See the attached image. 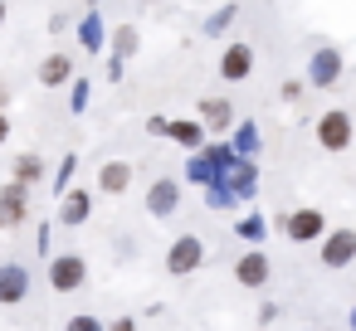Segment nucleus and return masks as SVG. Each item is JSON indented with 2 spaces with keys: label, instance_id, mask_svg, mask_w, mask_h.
Returning a JSON list of instances; mask_svg holds the SVG:
<instances>
[{
  "label": "nucleus",
  "instance_id": "1",
  "mask_svg": "<svg viewBox=\"0 0 356 331\" xmlns=\"http://www.w3.org/2000/svg\"><path fill=\"white\" fill-rule=\"evenodd\" d=\"M200 263H205V244H200V234H181V239L166 248V273H171V278H191Z\"/></svg>",
  "mask_w": 356,
  "mask_h": 331
},
{
  "label": "nucleus",
  "instance_id": "2",
  "mask_svg": "<svg viewBox=\"0 0 356 331\" xmlns=\"http://www.w3.org/2000/svg\"><path fill=\"white\" fill-rule=\"evenodd\" d=\"M351 137H356V127H351V117H346L341 108H332V112L317 117V146H322V151H346Z\"/></svg>",
  "mask_w": 356,
  "mask_h": 331
},
{
  "label": "nucleus",
  "instance_id": "3",
  "mask_svg": "<svg viewBox=\"0 0 356 331\" xmlns=\"http://www.w3.org/2000/svg\"><path fill=\"white\" fill-rule=\"evenodd\" d=\"M283 234L293 244H317V239H327V214L322 210H293V214H283Z\"/></svg>",
  "mask_w": 356,
  "mask_h": 331
},
{
  "label": "nucleus",
  "instance_id": "4",
  "mask_svg": "<svg viewBox=\"0 0 356 331\" xmlns=\"http://www.w3.org/2000/svg\"><path fill=\"white\" fill-rule=\"evenodd\" d=\"M268 278H273V263H268V253H264V248H249V253L234 263V282H239V287H249V292L268 287Z\"/></svg>",
  "mask_w": 356,
  "mask_h": 331
},
{
  "label": "nucleus",
  "instance_id": "5",
  "mask_svg": "<svg viewBox=\"0 0 356 331\" xmlns=\"http://www.w3.org/2000/svg\"><path fill=\"white\" fill-rule=\"evenodd\" d=\"M83 278H88V263L79 253H59L49 263V287L54 292H74V287H83Z\"/></svg>",
  "mask_w": 356,
  "mask_h": 331
},
{
  "label": "nucleus",
  "instance_id": "6",
  "mask_svg": "<svg viewBox=\"0 0 356 331\" xmlns=\"http://www.w3.org/2000/svg\"><path fill=\"white\" fill-rule=\"evenodd\" d=\"M30 297V268L25 263H0V307H15Z\"/></svg>",
  "mask_w": 356,
  "mask_h": 331
},
{
  "label": "nucleus",
  "instance_id": "7",
  "mask_svg": "<svg viewBox=\"0 0 356 331\" xmlns=\"http://www.w3.org/2000/svg\"><path fill=\"white\" fill-rule=\"evenodd\" d=\"M25 210H30V185L10 180L6 190H0V229H15L25 219Z\"/></svg>",
  "mask_w": 356,
  "mask_h": 331
},
{
  "label": "nucleus",
  "instance_id": "8",
  "mask_svg": "<svg viewBox=\"0 0 356 331\" xmlns=\"http://www.w3.org/2000/svg\"><path fill=\"white\" fill-rule=\"evenodd\" d=\"M176 205H181V180H171V176L152 180V195H147V214H152V219H166V214H176Z\"/></svg>",
  "mask_w": 356,
  "mask_h": 331
},
{
  "label": "nucleus",
  "instance_id": "9",
  "mask_svg": "<svg viewBox=\"0 0 356 331\" xmlns=\"http://www.w3.org/2000/svg\"><path fill=\"white\" fill-rule=\"evenodd\" d=\"M356 258V229H332L322 239V263L327 268H346Z\"/></svg>",
  "mask_w": 356,
  "mask_h": 331
},
{
  "label": "nucleus",
  "instance_id": "10",
  "mask_svg": "<svg viewBox=\"0 0 356 331\" xmlns=\"http://www.w3.org/2000/svg\"><path fill=\"white\" fill-rule=\"evenodd\" d=\"M249 69H254V49H249V44H229V49L220 54V78L244 83V78H249Z\"/></svg>",
  "mask_w": 356,
  "mask_h": 331
},
{
  "label": "nucleus",
  "instance_id": "11",
  "mask_svg": "<svg viewBox=\"0 0 356 331\" xmlns=\"http://www.w3.org/2000/svg\"><path fill=\"white\" fill-rule=\"evenodd\" d=\"M307 78H312L317 88H332V83L341 78V54H337V49H322V54H312V69H307Z\"/></svg>",
  "mask_w": 356,
  "mask_h": 331
},
{
  "label": "nucleus",
  "instance_id": "12",
  "mask_svg": "<svg viewBox=\"0 0 356 331\" xmlns=\"http://www.w3.org/2000/svg\"><path fill=\"white\" fill-rule=\"evenodd\" d=\"M127 185H132V166H127V161H108V166L98 171V190H103V195H122Z\"/></svg>",
  "mask_w": 356,
  "mask_h": 331
},
{
  "label": "nucleus",
  "instance_id": "13",
  "mask_svg": "<svg viewBox=\"0 0 356 331\" xmlns=\"http://www.w3.org/2000/svg\"><path fill=\"white\" fill-rule=\"evenodd\" d=\"M74 78V59L69 54H49L44 64H40V83L44 88H59V83H69Z\"/></svg>",
  "mask_w": 356,
  "mask_h": 331
},
{
  "label": "nucleus",
  "instance_id": "14",
  "mask_svg": "<svg viewBox=\"0 0 356 331\" xmlns=\"http://www.w3.org/2000/svg\"><path fill=\"white\" fill-rule=\"evenodd\" d=\"M88 210H93V200H88L83 190H74V195H64L59 219H64V224H83V219H88Z\"/></svg>",
  "mask_w": 356,
  "mask_h": 331
},
{
  "label": "nucleus",
  "instance_id": "15",
  "mask_svg": "<svg viewBox=\"0 0 356 331\" xmlns=\"http://www.w3.org/2000/svg\"><path fill=\"white\" fill-rule=\"evenodd\" d=\"M200 117H205V122H210V127L220 132V127H229V117H234V108H229L225 98H205V103H200Z\"/></svg>",
  "mask_w": 356,
  "mask_h": 331
},
{
  "label": "nucleus",
  "instance_id": "16",
  "mask_svg": "<svg viewBox=\"0 0 356 331\" xmlns=\"http://www.w3.org/2000/svg\"><path fill=\"white\" fill-rule=\"evenodd\" d=\"M40 176H44V161L40 156H15V180L20 185H35Z\"/></svg>",
  "mask_w": 356,
  "mask_h": 331
},
{
  "label": "nucleus",
  "instance_id": "17",
  "mask_svg": "<svg viewBox=\"0 0 356 331\" xmlns=\"http://www.w3.org/2000/svg\"><path fill=\"white\" fill-rule=\"evenodd\" d=\"M171 137L186 142V146H200V127L195 122H171Z\"/></svg>",
  "mask_w": 356,
  "mask_h": 331
},
{
  "label": "nucleus",
  "instance_id": "18",
  "mask_svg": "<svg viewBox=\"0 0 356 331\" xmlns=\"http://www.w3.org/2000/svg\"><path fill=\"white\" fill-rule=\"evenodd\" d=\"M64 331H108V326H103L98 316H88V312H79V316H74V321H69Z\"/></svg>",
  "mask_w": 356,
  "mask_h": 331
},
{
  "label": "nucleus",
  "instance_id": "19",
  "mask_svg": "<svg viewBox=\"0 0 356 331\" xmlns=\"http://www.w3.org/2000/svg\"><path fill=\"white\" fill-rule=\"evenodd\" d=\"M239 234H244V239H264V224H259V219H244Z\"/></svg>",
  "mask_w": 356,
  "mask_h": 331
},
{
  "label": "nucleus",
  "instance_id": "20",
  "mask_svg": "<svg viewBox=\"0 0 356 331\" xmlns=\"http://www.w3.org/2000/svg\"><path fill=\"white\" fill-rule=\"evenodd\" d=\"M108 331H137V321H132V316H118V321H113Z\"/></svg>",
  "mask_w": 356,
  "mask_h": 331
},
{
  "label": "nucleus",
  "instance_id": "21",
  "mask_svg": "<svg viewBox=\"0 0 356 331\" xmlns=\"http://www.w3.org/2000/svg\"><path fill=\"white\" fill-rule=\"evenodd\" d=\"M6 137H10V117L0 112V146H6Z\"/></svg>",
  "mask_w": 356,
  "mask_h": 331
},
{
  "label": "nucleus",
  "instance_id": "22",
  "mask_svg": "<svg viewBox=\"0 0 356 331\" xmlns=\"http://www.w3.org/2000/svg\"><path fill=\"white\" fill-rule=\"evenodd\" d=\"M0 25H6V0H0Z\"/></svg>",
  "mask_w": 356,
  "mask_h": 331
}]
</instances>
